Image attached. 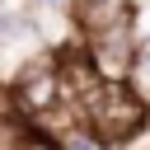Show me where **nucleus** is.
Returning a JSON list of instances; mask_svg holds the SVG:
<instances>
[{
  "instance_id": "1",
  "label": "nucleus",
  "mask_w": 150,
  "mask_h": 150,
  "mask_svg": "<svg viewBox=\"0 0 150 150\" xmlns=\"http://www.w3.org/2000/svg\"><path fill=\"white\" fill-rule=\"evenodd\" d=\"M150 112L141 108V98L127 89V80H98L84 98H80V127L103 145V150H122L145 131Z\"/></svg>"
},
{
  "instance_id": "2",
  "label": "nucleus",
  "mask_w": 150,
  "mask_h": 150,
  "mask_svg": "<svg viewBox=\"0 0 150 150\" xmlns=\"http://www.w3.org/2000/svg\"><path fill=\"white\" fill-rule=\"evenodd\" d=\"M131 14H136L131 0H75V23H80L84 38L89 33H103L112 23H127Z\"/></svg>"
},
{
  "instance_id": "3",
  "label": "nucleus",
  "mask_w": 150,
  "mask_h": 150,
  "mask_svg": "<svg viewBox=\"0 0 150 150\" xmlns=\"http://www.w3.org/2000/svg\"><path fill=\"white\" fill-rule=\"evenodd\" d=\"M127 89L141 98V108L150 112V38H141V47H136V61H131V70H127Z\"/></svg>"
},
{
  "instance_id": "4",
  "label": "nucleus",
  "mask_w": 150,
  "mask_h": 150,
  "mask_svg": "<svg viewBox=\"0 0 150 150\" xmlns=\"http://www.w3.org/2000/svg\"><path fill=\"white\" fill-rule=\"evenodd\" d=\"M28 9H33V19H75V0H28Z\"/></svg>"
},
{
  "instance_id": "5",
  "label": "nucleus",
  "mask_w": 150,
  "mask_h": 150,
  "mask_svg": "<svg viewBox=\"0 0 150 150\" xmlns=\"http://www.w3.org/2000/svg\"><path fill=\"white\" fill-rule=\"evenodd\" d=\"M23 150H61V145H52V141H23Z\"/></svg>"
}]
</instances>
